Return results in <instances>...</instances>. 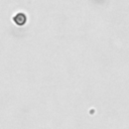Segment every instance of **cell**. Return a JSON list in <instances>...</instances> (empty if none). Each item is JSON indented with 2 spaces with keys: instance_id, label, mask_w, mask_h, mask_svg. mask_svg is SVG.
<instances>
[{
  "instance_id": "6da1fadb",
  "label": "cell",
  "mask_w": 129,
  "mask_h": 129,
  "mask_svg": "<svg viewBox=\"0 0 129 129\" xmlns=\"http://www.w3.org/2000/svg\"><path fill=\"white\" fill-rule=\"evenodd\" d=\"M16 17H14V21L18 24V25H22L25 22V15L24 14H17L15 15Z\"/></svg>"
}]
</instances>
